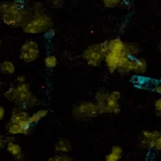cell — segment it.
I'll return each instance as SVG.
<instances>
[{
    "label": "cell",
    "instance_id": "obj_1",
    "mask_svg": "<svg viewBox=\"0 0 161 161\" xmlns=\"http://www.w3.org/2000/svg\"><path fill=\"white\" fill-rule=\"evenodd\" d=\"M32 10L22 1L12 0L0 3V19L10 27H22L30 19Z\"/></svg>",
    "mask_w": 161,
    "mask_h": 161
},
{
    "label": "cell",
    "instance_id": "obj_2",
    "mask_svg": "<svg viewBox=\"0 0 161 161\" xmlns=\"http://www.w3.org/2000/svg\"><path fill=\"white\" fill-rule=\"evenodd\" d=\"M30 19L22 26V30L26 35L47 34L54 26L51 17L44 12L41 3H36L33 6Z\"/></svg>",
    "mask_w": 161,
    "mask_h": 161
},
{
    "label": "cell",
    "instance_id": "obj_3",
    "mask_svg": "<svg viewBox=\"0 0 161 161\" xmlns=\"http://www.w3.org/2000/svg\"><path fill=\"white\" fill-rule=\"evenodd\" d=\"M4 97L9 101L14 102L15 105L22 106L28 109L35 108L39 103L37 97L31 92L30 86L26 82L12 84L8 89L4 92Z\"/></svg>",
    "mask_w": 161,
    "mask_h": 161
},
{
    "label": "cell",
    "instance_id": "obj_4",
    "mask_svg": "<svg viewBox=\"0 0 161 161\" xmlns=\"http://www.w3.org/2000/svg\"><path fill=\"white\" fill-rule=\"evenodd\" d=\"M122 93L119 91L99 90L95 94V101L101 114H118L121 112L120 100Z\"/></svg>",
    "mask_w": 161,
    "mask_h": 161
},
{
    "label": "cell",
    "instance_id": "obj_5",
    "mask_svg": "<svg viewBox=\"0 0 161 161\" xmlns=\"http://www.w3.org/2000/svg\"><path fill=\"white\" fill-rule=\"evenodd\" d=\"M108 51V40L100 43L92 44L84 49L83 59L91 67H100L104 64L106 54Z\"/></svg>",
    "mask_w": 161,
    "mask_h": 161
},
{
    "label": "cell",
    "instance_id": "obj_6",
    "mask_svg": "<svg viewBox=\"0 0 161 161\" xmlns=\"http://www.w3.org/2000/svg\"><path fill=\"white\" fill-rule=\"evenodd\" d=\"M72 116L79 122H86L100 114L98 104L94 100H82L72 108Z\"/></svg>",
    "mask_w": 161,
    "mask_h": 161
},
{
    "label": "cell",
    "instance_id": "obj_7",
    "mask_svg": "<svg viewBox=\"0 0 161 161\" xmlns=\"http://www.w3.org/2000/svg\"><path fill=\"white\" fill-rule=\"evenodd\" d=\"M41 50H40L39 43L35 40H26L22 44L19 49V59L26 64H30L36 61L40 57Z\"/></svg>",
    "mask_w": 161,
    "mask_h": 161
},
{
    "label": "cell",
    "instance_id": "obj_8",
    "mask_svg": "<svg viewBox=\"0 0 161 161\" xmlns=\"http://www.w3.org/2000/svg\"><path fill=\"white\" fill-rule=\"evenodd\" d=\"M29 116H30V114L28 112V108L22 106L15 105V107L12 110L11 118L9 121L14 123L20 124L22 126L26 127V129L32 130L33 125L29 122Z\"/></svg>",
    "mask_w": 161,
    "mask_h": 161
},
{
    "label": "cell",
    "instance_id": "obj_9",
    "mask_svg": "<svg viewBox=\"0 0 161 161\" xmlns=\"http://www.w3.org/2000/svg\"><path fill=\"white\" fill-rule=\"evenodd\" d=\"M161 131L159 130H144L140 132L138 141L141 148L145 150H152L154 147L155 141L157 137L159 136Z\"/></svg>",
    "mask_w": 161,
    "mask_h": 161
},
{
    "label": "cell",
    "instance_id": "obj_10",
    "mask_svg": "<svg viewBox=\"0 0 161 161\" xmlns=\"http://www.w3.org/2000/svg\"><path fill=\"white\" fill-rule=\"evenodd\" d=\"M6 132L8 133V135L11 136H18V135H23L27 136L31 133V130L26 129V127L22 126L20 124L18 123H14L8 121V122L6 123Z\"/></svg>",
    "mask_w": 161,
    "mask_h": 161
},
{
    "label": "cell",
    "instance_id": "obj_11",
    "mask_svg": "<svg viewBox=\"0 0 161 161\" xmlns=\"http://www.w3.org/2000/svg\"><path fill=\"white\" fill-rule=\"evenodd\" d=\"M5 149H6L7 153H9L10 155H12L14 158V159L18 161H21L25 159V154L22 151L21 146L18 143H16L15 141H11V142L7 143Z\"/></svg>",
    "mask_w": 161,
    "mask_h": 161
},
{
    "label": "cell",
    "instance_id": "obj_12",
    "mask_svg": "<svg viewBox=\"0 0 161 161\" xmlns=\"http://www.w3.org/2000/svg\"><path fill=\"white\" fill-rule=\"evenodd\" d=\"M72 150V145L70 144L69 139L65 137H60L58 138L57 142L55 143L54 145V152L55 153H65L68 154L70 153Z\"/></svg>",
    "mask_w": 161,
    "mask_h": 161
},
{
    "label": "cell",
    "instance_id": "obj_13",
    "mask_svg": "<svg viewBox=\"0 0 161 161\" xmlns=\"http://www.w3.org/2000/svg\"><path fill=\"white\" fill-rule=\"evenodd\" d=\"M123 156V149L120 145H114L106 156L105 161H118L122 159Z\"/></svg>",
    "mask_w": 161,
    "mask_h": 161
},
{
    "label": "cell",
    "instance_id": "obj_14",
    "mask_svg": "<svg viewBox=\"0 0 161 161\" xmlns=\"http://www.w3.org/2000/svg\"><path fill=\"white\" fill-rule=\"evenodd\" d=\"M48 114V110L47 108L38 109L36 112L30 114L29 116V122L32 125L37 124L38 122H41L42 119L46 118Z\"/></svg>",
    "mask_w": 161,
    "mask_h": 161
},
{
    "label": "cell",
    "instance_id": "obj_15",
    "mask_svg": "<svg viewBox=\"0 0 161 161\" xmlns=\"http://www.w3.org/2000/svg\"><path fill=\"white\" fill-rule=\"evenodd\" d=\"M125 51L129 57H137L141 53V48L139 45L136 42H125Z\"/></svg>",
    "mask_w": 161,
    "mask_h": 161
},
{
    "label": "cell",
    "instance_id": "obj_16",
    "mask_svg": "<svg viewBox=\"0 0 161 161\" xmlns=\"http://www.w3.org/2000/svg\"><path fill=\"white\" fill-rule=\"evenodd\" d=\"M16 70V66L10 60H4L0 64V71L4 75H13Z\"/></svg>",
    "mask_w": 161,
    "mask_h": 161
},
{
    "label": "cell",
    "instance_id": "obj_17",
    "mask_svg": "<svg viewBox=\"0 0 161 161\" xmlns=\"http://www.w3.org/2000/svg\"><path fill=\"white\" fill-rule=\"evenodd\" d=\"M137 60V64H136V68L135 74L136 75H144L147 71V68H148V64L147 61L143 58V57H136Z\"/></svg>",
    "mask_w": 161,
    "mask_h": 161
},
{
    "label": "cell",
    "instance_id": "obj_18",
    "mask_svg": "<svg viewBox=\"0 0 161 161\" xmlns=\"http://www.w3.org/2000/svg\"><path fill=\"white\" fill-rule=\"evenodd\" d=\"M58 64V59L55 55H48L44 58V65L47 69H54L57 66Z\"/></svg>",
    "mask_w": 161,
    "mask_h": 161
},
{
    "label": "cell",
    "instance_id": "obj_19",
    "mask_svg": "<svg viewBox=\"0 0 161 161\" xmlns=\"http://www.w3.org/2000/svg\"><path fill=\"white\" fill-rule=\"evenodd\" d=\"M48 161H72L73 158L65 153H56L48 158Z\"/></svg>",
    "mask_w": 161,
    "mask_h": 161
},
{
    "label": "cell",
    "instance_id": "obj_20",
    "mask_svg": "<svg viewBox=\"0 0 161 161\" xmlns=\"http://www.w3.org/2000/svg\"><path fill=\"white\" fill-rule=\"evenodd\" d=\"M124 0H102V3L106 8L108 9H114L116 8Z\"/></svg>",
    "mask_w": 161,
    "mask_h": 161
},
{
    "label": "cell",
    "instance_id": "obj_21",
    "mask_svg": "<svg viewBox=\"0 0 161 161\" xmlns=\"http://www.w3.org/2000/svg\"><path fill=\"white\" fill-rule=\"evenodd\" d=\"M11 141H14L13 136L9 135V136H4L0 135V150L5 148L6 144L11 142Z\"/></svg>",
    "mask_w": 161,
    "mask_h": 161
},
{
    "label": "cell",
    "instance_id": "obj_22",
    "mask_svg": "<svg viewBox=\"0 0 161 161\" xmlns=\"http://www.w3.org/2000/svg\"><path fill=\"white\" fill-rule=\"evenodd\" d=\"M154 110L157 117L161 119V98L157 99L154 101Z\"/></svg>",
    "mask_w": 161,
    "mask_h": 161
},
{
    "label": "cell",
    "instance_id": "obj_23",
    "mask_svg": "<svg viewBox=\"0 0 161 161\" xmlns=\"http://www.w3.org/2000/svg\"><path fill=\"white\" fill-rule=\"evenodd\" d=\"M48 1L55 8H61L64 4V0H48Z\"/></svg>",
    "mask_w": 161,
    "mask_h": 161
},
{
    "label": "cell",
    "instance_id": "obj_24",
    "mask_svg": "<svg viewBox=\"0 0 161 161\" xmlns=\"http://www.w3.org/2000/svg\"><path fill=\"white\" fill-rule=\"evenodd\" d=\"M153 149H154L156 152H161V133L157 137L156 141H155V144H154V147H153Z\"/></svg>",
    "mask_w": 161,
    "mask_h": 161
},
{
    "label": "cell",
    "instance_id": "obj_25",
    "mask_svg": "<svg viewBox=\"0 0 161 161\" xmlns=\"http://www.w3.org/2000/svg\"><path fill=\"white\" fill-rule=\"evenodd\" d=\"M15 81L17 82V84H23V83L26 82V79L24 75H19V76H18L17 78H16Z\"/></svg>",
    "mask_w": 161,
    "mask_h": 161
},
{
    "label": "cell",
    "instance_id": "obj_26",
    "mask_svg": "<svg viewBox=\"0 0 161 161\" xmlns=\"http://www.w3.org/2000/svg\"><path fill=\"white\" fill-rule=\"evenodd\" d=\"M4 116H5V109L3 106H0V121H3Z\"/></svg>",
    "mask_w": 161,
    "mask_h": 161
},
{
    "label": "cell",
    "instance_id": "obj_27",
    "mask_svg": "<svg viewBox=\"0 0 161 161\" xmlns=\"http://www.w3.org/2000/svg\"><path fill=\"white\" fill-rule=\"evenodd\" d=\"M154 91H155V92H157L158 94H160L161 95V84H159V85H158V86H155Z\"/></svg>",
    "mask_w": 161,
    "mask_h": 161
},
{
    "label": "cell",
    "instance_id": "obj_28",
    "mask_svg": "<svg viewBox=\"0 0 161 161\" xmlns=\"http://www.w3.org/2000/svg\"><path fill=\"white\" fill-rule=\"evenodd\" d=\"M47 34H48L49 37H53L54 35H56V31H55V29H54V28H51V29L48 31Z\"/></svg>",
    "mask_w": 161,
    "mask_h": 161
},
{
    "label": "cell",
    "instance_id": "obj_29",
    "mask_svg": "<svg viewBox=\"0 0 161 161\" xmlns=\"http://www.w3.org/2000/svg\"><path fill=\"white\" fill-rule=\"evenodd\" d=\"M158 47H159V54H160V57H161V40H160V42H159V45H158Z\"/></svg>",
    "mask_w": 161,
    "mask_h": 161
},
{
    "label": "cell",
    "instance_id": "obj_30",
    "mask_svg": "<svg viewBox=\"0 0 161 161\" xmlns=\"http://www.w3.org/2000/svg\"><path fill=\"white\" fill-rule=\"evenodd\" d=\"M3 86H4V82L0 81V89H1V88H2Z\"/></svg>",
    "mask_w": 161,
    "mask_h": 161
},
{
    "label": "cell",
    "instance_id": "obj_31",
    "mask_svg": "<svg viewBox=\"0 0 161 161\" xmlns=\"http://www.w3.org/2000/svg\"><path fill=\"white\" fill-rule=\"evenodd\" d=\"M1 43H2V41H1V39H0V46H1Z\"/></svg>",
    "mask_w": 161,
    "mask_h": 161
}]
</instances>
